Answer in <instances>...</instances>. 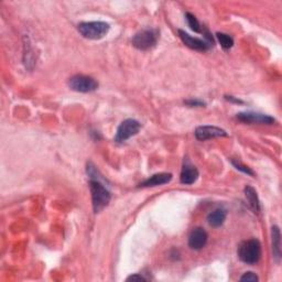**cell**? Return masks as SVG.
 <instances>
[{"mask_svg": "<svg viewBox=\"0 0 282 282\" xmlns=\"http://www.w3.org/2000/svg\"><path fill=\"white\" fill-rule=\"evenodd\" d=\"M227 212L224 209H216L215 211L211 212L208 216V223L212 227H219L224 224L226 219Z\"/></svg>", "mask_w": 282, "mask_h": 282, "instance_id": "cell-14", "label": "cell"}, {"mask_svg": "<svg viewBox=\"0 0 282 282\" xmlns=\"http://www.w3.org/2000/svg\"><path fill=\"white\" fill-rule=\"evenodd\" d=\"M216 36H217V40H218L219 43H221V46H222L223 49L228 50L234 46V40L230 35L218 32V33H216Z\"/></svg>", "mask_w": 282, "mask_h": 282, "instance_id": "cell-16", "label": "cell"}, {"mask_svg": "<svg viewBox=\"0 0 282 282\" xmlns=\"http://www.w3.org/2000/svg\"><path fill=\"white\" fill-rule=\"evenodd\" d=\"M184 103L187 106H190V107H203L205 105V103L199 99H189V100H185Z\"/></svg>", "mask_w": 282, "mask_h": 282, "instance_id": "cell-20", "label": "cell"}, {"mask_svg": "<svg viewBox=\"0 0 282 282\" xmlns=\"http://www.w3.org/2000/svg\"><path fill=\"white\" fill-rule=\"evenodd\" d=\"M208 243V233L200 227L194 228L189 236V246L194 250H199L205 247Z\"/></svg>", "mask_w": 282, "mask_h": 282, "instance_id": "cell-10", "label": "cell"}, {"mask_svg": "<svg viewBox=\"0 0 282 282\" xmlns=\"http://www.w3.org/2000/svg\"><path fill=\"white\" fill-rule=\"evenodd\" d=\"M185 18H186L187 24H189L191 30H193L194 32H197V33L202 32V27H200V23L198 22L195 16H193L192 14H190V12H187V14H185Z\"/></svg>", "mask_w": 282, "mask_h": 282, "instance_id": "cell-17", "label": "cell"}, {"mask_svg": "<svg viewBox=\"0 0 282 282\" xmlns=\"http://www.w3.org/2000/svg\"><path fill=\"white\" fill-rule=\"evenodd\" d=\"M172 180V174L171 173H158L154 174L152 177L145 180L143 182L140 183L139 186L141 187H153V186H159L164 185L170 182Z\"/></svg>", "mask_w": 282, "mask_h": 282, "instance_id": "cell-12", "label": "cell"}, {"mask_svg": "<svg viewBox=\"0 0 282 282\" xmlns=\"http://www.w3.org/2000/svg\"><path fill=\"white\" fill-rule=\"evenodd\" d=\"M259 278H258V275H257L256 273L254 272H246L245 274L243 275V277L240 278V281L243 282H256V281H258Z\"/></svg>", "mask_w": 282, "mask_h": 282, "instance_id": "cell-19", "label": "cell"}, {"mask_svg": "<svg viewBox=\"0 0 282 282\" xmlns=\"http://www.w3.org/2000/svg\"><path fill=\"white\" fill-rule=\"evenodd\" d=\"M159 32L155 29H145L136 33L133 37V46L141 51H147V50L152 49L155 47L158 42Z\"/></svg>", "mask_w": 282, "mask_h": 282, "instance_id": "cell-4", "label": "cell"}, {"mask_svg": "<svg viewBox=\"0 0 282 282\" xmlns=\"http://www.w3.org/2000/svg\"><path fill=\"white\" fill-rule=\"evenodd\" d=\"M272 237V252L273 258L277 262H280L281 259V234L278 226H273L271 230Z\"/></svg>", "mask_w": 282, "mask_h": 282, "instance_id": "cell-15", "label": "cell"}, {"mask_svg": "<svg viewBox=\"0 0 282 282\" xmlns=\"http://www.w3.org/2000/svg\"><path fill=\"white\" fill-rule=\"evenodd\" d=\"M127 281H147V279L141 274H133L127 278Z\"/></svg>", "mask_w": 282, "mask_h": 282, "instance_id": "cell-21", "label": "cell"}, {"mask_svg": "<svg viewBox=\"0 0 282 282\" xmlns=\"http://www.w3.org/2000/svg\"><path fill=\"white\" fill-rule=\"evenodd\" d=\"M238 257L247 265H255L261 257V245L258 239H248L243 241L238 247Z\"/></svg>", "mask_w": 282, "mask_h": 282, "instance_id": "cell-2", "label": "cell"}, {"mask_svg": "<svg viewBox=\"0 0 282 282\" xmlns=\"http://www.w3.org/2000/svg\"><path fill=\"white\" fill-rule=\"evenodd\" d=\"M68 86L75 92L91 93L98 89V83L91 76L86 75H75L68 80Z\"/></svg>", "mask_w": 282, "mask_h": 282, "instance_id": "cell-5", "label": "cell"}, {"mask_svg": "<svg viewBox=\"0 0 282 282\" xmlns=\"http://www.w3.org/2000/svg\"><path fill=\"white\" fill-rule=\"evenodd\" d=\"M78 32L86 39L99 40L104 37L109 31V24L103 21L82 22L78 24Z\"/></svg>", "mask_w": 282, "mask_h": 282, "instance_id": "cell-3", "label": "cell"}, {"mask_svg": "<svg viewBox=\"0 0 282 282\" xmlns=\"http://www.w3.org/2000/svg\"><path fill=\"white\" fill-rule=\"evenodd\" d=\"M245 196L248 200V204L250 206V209L253 210V212L255 214H259L261 211V206H260V200L258 195H257V192L254 189L253 186L247 185L245 187Z\"/></svg>", "mask_w": 282, "mask_h": 282, "instance_id": "cell-13", "label": "cell"}, {"mask_svg": "<svg viewBox=\"0 0 282 282\" xmlns=\"http://www.w3.org/2000/svg\"><path fill=\"white\" fill-rule=\"evenodd\" d=\"M228 134L222 128L214 126H200L195 130V137L197 140L204 141L217 137H227Z\"/></svg>", "mask_w": 282, "mask_h": 282, "instance_id": "cell-9", "label": "cell"}, {"mask_svg": "<svg viewBox=\"0 0 282 282\" xmlns=\"http://www.w3.org/2000/svg\"><path fill=\"white\" fill-rule=\"evenodd\" d=\"M225 98H226L228 102H231V103H237V104H243V102L240 99H237L235 98L234 96H225Z\"/></svg>", "mask_w": 282, "mask_h": 282, "instance_id": "cell-22", "label": "cell"}, {"mask_svg": "<svg viewBox=\"0 0 282 282\" xmlns=\"http://www.w3.org/2000/svg\"><path fill=\"white\" fill-rule=\"evenodd\" d=\"M197 178H198L197 169L193 165H191V162L189 160H185L182 171H181V178H180L181 183L185 185H191L194 182H196Z\"/></svg>", "mask_w": 282, "mask_h": 282, "instance_id": "cell-11", "label": "cell"}, {"mask_svg": "<svg viewBox=\"0 0 282 282\" xmlns=\"http://www.w3.org/2000/svg\"><path fill=\"white\" fill-rule=\"evenodd\" d=\"M179 36L181 37V40L184 43L186 47H189L193 50H196V51H208V50L212 47L209 42H206L205 40L198 39V37H193L189 33H186L183 30H179Z\"/></svg>", "mask_w": 282, "mask_h": 282, "instance_id": "cell-8", "label": "cell"}, {"mask_svg": "<svg viewBox=\"0 0 282 282\" xmlns=\"http://www.w3.org/2000/svg\"><path fill=\"white\" fill-rule=\"evenodd\" d=\"M237 119L243 123L246 124H252V125H271L275 122V119L271 116L259 114V112H253V111H247V112H239L237 114Z\"/></svg>", "mask_w": 282, "mask_h": 282, "instance_id": "cell-7", "label": "cell"}, {"mask_svg": "<svg viewBox=\"0 0 282 282\" xmlns=\"http://www.w3.org/2000/svg\"><path fill=\"white\" fill-rule=\"evenodd\" d=\"M90 189L92 193L93 209L95 213H99L108 205L111 198L109 190L104 184V181L90 180Z\"/></svg>", "mask_w": 282, "mask_h": 282, "instance_id": "cell-1", "label": "cell"}, {"mask_svg": "<svg viewBox=\"0 0 282 282\" xmlns=\"http://www.w3.org/2000/svg\"><path fill=\"white\" fill-rule=\"evenodd\" d=\"M231 164H233V166L237 169V170H239V171H241V172H244V173H246V174H248V175H254V172H253L252 170H250V169H249L248 167L241 165L239 161H235V160H233V161H231Z\"/></svg>", "mask_w": 282, "mask_h": 282, "instance_id": "cell-18", "label": "cell"}, {"mask_svg": "<svg viewBox=\"0 0 282 282\" xmlns=\"http://www.w3.org/2000/svg\"><path fill=\"white\" fill-rule=\"evenodd\" d=\"M141 128V125L139 122L135 120V119H126L124 120L117 129V134L115 137V141L117 142H124L128 140L129 138L136 136Z\"/></svg>", "mask_w": 282, "mask_h": 282, "instance_id": "cell-6", "label": "cell"}]
</instances>
